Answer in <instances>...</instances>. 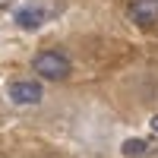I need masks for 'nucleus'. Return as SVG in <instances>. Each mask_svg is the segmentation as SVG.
Wrapping results in <instances>:
<instances>
[{
    "label": "nucleus",
    "mask_w": 158,
    "mask_h": 158,
    "mask_svg": "<svg viewBox=\"0 0 158 158\" xmlns=\"http://www.w3.org/2000/svg\"><path fill=\"white\" fill-rule=\"evenodd\" d=\"M130 19L139 29H152L158 22V0H133L130 3Z\"/></svg>",
    "instance_id": "nucleus-2"
},
{
    "label": "nucleus",
    "mask_w": 158,
    "mask_h": 158,
    "mask_svg": "<svg viewBox=\"0 0 158 158\" xmlns=\"http://www.w3.org/2000/svg\"><path fill=\"white\" fill-rule=\"evenodd\" d=\"M152 130H155V133H158V114L152 117Z\"/></svg>",
    "instance_id": "nucleus-6"
},
{
    "label": "nucleus",
    "mask_w": 158,
    "mask_h": 158,
    "mask_svg": "<svg viewBox=\"0 0 158 158\" xmlns=\"http://www.w3.org/2000/svg\"><path fill=\"white\" fill-rule=\"evenodd\" d=\"M41 85L32 82V79H16V82L10 85V98L16 101V104H38L41 101Z\"/></svg>",
    "instance_id": "nucleus-3"
},
{
    "label": "nucleus",
    "mask_w": 158,
    "mask_h": 158,
    "mask_svg": "<svg viewBox=\"0 0 158 158\" xmlns=\"http://www.w3.org/2000/svg\"><path fill=\"white\" fill-rule=\"evenodd\" d=\"M44 19H48V13H44L41 6H25V10H19V13H16L19 29H38Z\"/></svg>",
    "instance_id": "nucleus-4"
},
{
    "label": "nucleus",
    "mask_w": 158,
    "mask_h": 158,
    "mask_svg": "<svg viewBox=\"0 0 158 158\" xmlns=\"http://www.w3.org/2000/svg\"><path fill=\"white\" fill-rule=\"evenodd\" d=\"M146 152H149V142L146 139H127L123 142V155L127 158H142Z\"/></svg>",
    "instance_id": "nucleus-5"
},
{
    "label": "nucleus",
    "mask_w": 158,
    "mask_h": 158,
    "mask_svg": "<svg viewBox=\"0 0 158 158\" xmlns=\"http://www.w3.org/2000/svg\"><path fill=\"white\" fill-rule=\"evenodd\" d=\"M32 70L41 79H54V82H57V79H67L70 76L73 63H70V57L63 54V51H41V54H35Z\"/></svg>",
    "instance_id": "nucleus-1"
}]
</instances>
